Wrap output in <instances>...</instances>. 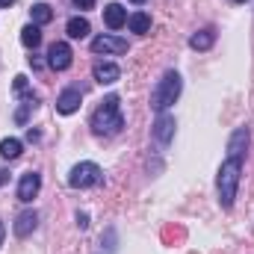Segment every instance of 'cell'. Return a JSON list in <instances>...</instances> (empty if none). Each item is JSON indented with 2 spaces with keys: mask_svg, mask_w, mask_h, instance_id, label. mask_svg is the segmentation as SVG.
Segmentation results:
<instances>
[{
  "mask_svg": "<svg viewBox=\"0 0 254 254\" xmlns=\"http://www.w3.org/2000/svg\"><path fill=\"white\" fill-rule=\"evenodd\" d=\"M175 127H178V125H175V116L160 113V116H157V122H154V130H151V133H154V139L166 148V145L172 142V136H175Z\"/></svg>",
  "mask_w": 254,
  "mask_h": 254,
  "instance_id": "obj_9",
  "label": "cell"
},
{
  "mask_svg": "<svg viewBox=\"0 0 254 254\" xmlns=\"http://www.w3.org/2000/svg\"><path fill=\"white\" fill-rule=\"evenodd\" d=\"M21 45L24 48H39L42 45V30H39V24H27L24 30H21Z\"/></svg>",
  "mask_w": 254,
  "mask_h": 254,
  "instance_id": "obj_17",
  "label": "cell"
},
{
  "mask_svg": "<svg viewBox=\"0 0 254 254\" xmlns=\"http://www.w3.org/2000/svg\"><path fill=\"white\" fill-rule=\"evenodd\" d=\"M30 15H33V24H48V21H54V9L48 6V3H33V9H30Z\"/></svg>",
  "mask_w": 254,
  "mask_h": 254,
  "instance_id": "obj_19",
  "label": "cell"
},
{
  "mask_svg": "<svg viewBox=\"0 0 254 254\" xmlns=\"http://www.w3.org/2000/svg\"><path fill=\"white\" fill-rule=\"evenodd\" d=\"M6 178H9V175H6V172H0V184H6Z\"/></svg>",
  "mask_w": 254,
  "mask_h": 254,
  "instance_id": "obj_24",
  "label": "cell"
},
{
  "mask_svg": "<svg viewBox=\"0 0 254 254\" xmlns=\"http://www.w3.org/2000/svg\"><path fill=\"white\" fill-rule=\"evenodd\" d=\"M104 181V172H101V166L98 163H77L74 169H71V175H68V187L71 190H89V187H98Z\"/></svg>",
  "mask_w": 254,
  "mask_h": 254,
  "instance_id": "obj_4",
  "label": "cell"
},
{
  "mask_svg": "<svg viewBox=\"0 0 254 254\" xmlns=\"http://www.w3.org/2000/svg\"><path fill=\"white\" fill-rule=\"evenodd\" d=\"M71 63H74V51L68 42H54L48 48V65L54 71H65V68H71Z\"/></svg>",
  "mask_w": 254,
  "mask_h": 254,
  "instance_id": "obj_6",
  "label": "cell"
},
{
  "mask_svg": "<svg viewBox=\"0 0 254 254\" xmlns=\"http://www.w3.org/2000/svg\"><path fill=\"white\" fill-rule=\"evenodd\" d=\"M36 225H39V213L36 210H24V213H18L15 216V222H12V231H15V237H30L33 231H36Z\"/></svg>",
  "mask_w": 254,
  "mask_h": 254,
  "instance_id": "obj_10",
  "label": "cell"
},
{
  "mask_svg": "<svg viewBox=\"0 0 254 254\" xmlns=\"http://www.w3.org/2000/svg\"><path fill=\"white\" fill-rule=\"evenodd\" d=\"M21 139H15V136H6L3 142H0V157L3 160H18L21 157Z\"/></svg>",
  "mask_w": 254,
  "mask_h": 254,
  "instance_id": "obj_18",
  "label": "cell"
},
{
  "mask_svg": "<svg viewBox=\"0 0 254 254\" xmlns=\"http://www.w3.org/2000/svg\"><path fill=\"white\" fill-rule=\"evenodd\" d=\"M3 240H6V228H3V222H0V246H3Z\"/></svg>",
  "mask_w": 254,
  "mask_h": 254,
  "instance_id": "obj_22",
  "label": "cell"
},
{
  "mask_svg": "<svg viewBox=\"0 0 254 254\" xmlns=\"http://www.w3.org/2000/svg\"><path fill=\"white\" fill-rule=\"evenodd\" d=\"M80 104H83V92H80V89H65L63 95L57 98V113L71 116V113L80 110Z\"/></svg>",
  "mask_w": 254,
  "mask_h": 254,
  "instance_id": "obj_11",
  "label": "cell"
},
{
  "mask_svg": "<svg viewBox=\"0 0 254 254\" xmlns=\"http://www.w3.org/2000/svg\"><path fill=\"white\" fill-rule=\"evenodd\" d=\"M92 130L98 136H119L125 130V116H122V98L119 95H107L98 110L92 113Z\"/></svg>",
  "mask_w": 254,
  "mask_h": 254,
  "instance_id": "obj_1",
  "label": "cell"
},
{
  "mask_svg": "<svg viewBox=\"0 0 254 254\" xmlns=\"http://www.w3.org/2000/svg\"><path fill=\"white\" fill-rule=\"evenodd\" d=\"M216 45V30H198V33H192L190 36V48L192 51H210Z\"/></svg>",
  "mask_w": 254,
  "mask_h": 254,
  "instance_id": "obj_14",
  "label": "cell"
},
{
  "mask_svg": "<svg viewBox=\"0 0 254 254\" xmlns=\"http://www.w3.org/2000/svg\"><path fill=\"white\" fill-rule=\"evenodd\" d=\"M181 89H184L181 74H178V71H166V74L160 77V83L154 86V92H151V110H154L157 116L166 113V110L181 98Z\"/></svg>",
  "mask_w": 254,
  "mask_h": 254,
  "instance_id": "obj_3",
  "label": "cell"
},
{
  "mask_svg": "<svg viewBox=\"0 0 254 254\" xmlns=\"http://www.w3.org/2000/svg\"><path fill=\"white\" fill-rule=\"evenodd\" d=\"M104 24H107L110 30H122L127 24V9L122 3H107V9H104Z\"/></svg>",
  "mask_w": 254,
  "mask_h": 254,
  "instance_id": "obj_13",
  "label": "cell"
},
{
  "mask_svg": "<svg viewBox=\"0 0 254 254\" xmlns=\"http://www.w3.org/2000/svg\"><path fill=\"white\" fill-rule=\"evenodd\" d=\"M92 54H104V57H122L127 54V39H119V36H95L92 39Z\"/></svg>",
  "mask_w": 254,
  "mask_h": 254,
  "instance_id": "obj_5",
  "label": "cell"
},
{
  "mask_svg": "<svg viewBox=\"0 0 254 254\" xmlns=\"http://www.w3.org/2000/svg\"><path fill=\"white\" fill-rule=\"evenodd\" d=\"M77 9H95V0H74Z\"/></svg>",
  "mask_w": 254,
  "mask_h": 254,
  "instance_id": "obj_21",
  "label": "cell"
},
{
  "mask_svg": "<svg viewBox=\"0 0 254 254\" xmlns=\"http://www.w3.org/2000/svg\"><path fill=\"white\" fill-rule=\"evenodd\" d=\"M42 190V175L39 172H27V175H21V181H18V201H24V204H30L36 195Z\"/></svg>",
  "mask_w": 254,
  "mask_h": 254,
  "instance_id": "obj_7",
  "label": "cell"
},
{
  "mask_svg": "<svg viewBox=\"0 0 254 254\" xmlns=\"http://www.w3.org/2000/svg\"><path fill=\"white\" fill-rule=\"evenodd\" d=\"M240 181H243V160L228 157V160L219 166V178H216L219 204H222L225 210L234 207V201H237V190H240Z\"/></svg>",
  "mask_w": 254,
  "mask_h": 254,
  "instance_id": "obj_2",
  "label": "cell"
},
{
  "mask_svg": "<svg viewBox=\"0 0 254 254\" xmlns=\"http://www.w3.org/2000/svg\"><path fill=\"white\" fill-rule=\"evenodd\" d=\"M127 27H130V33L145 36L151 30V15L148 12H133V15H127Z\"/></svg>",
  "mask_w": 254,
  "mask_h": 254,
  "instance_id": "obj_15",
  "label": "cell"
},
{
  "mask_svg": "<svg viewBox=\"0 0 254 254\" xmlns=\"http://www.w3.org/2000/svg\"><path fill=\"white\" fill-rule=\"evenodd\" d=\"M74 219H77V228H83V231L89 228V216H86V213H77Z\"/></svg>",
  "mask_w": 254,
  "mask_h": 254,
  "instance_id": "obj_20",
  "label": "cell"
},
{
  "mask_svg": "<svg viewBox=\"0 0 254 254\" xmlns=\"http://www.w3.org/2000/svg\"><path fill=\"white\" fill-rule=\"evenodd\" d=\"M92 74H95V80L101 86H113V83L122 80V68L116 63H104V60H98V63L92 65Z\"/></svg>",
  "mask_w": 254,
  "mask_h": 254,
  "instance_id": "obj_8",
  "label": "cell"
},
{
  "mask_svg": "<svg viewBox=\"0 0 254 254\" xmlns=\"http://www.w3.org/2000/svg\"><path fill=\"white\" fill-rule=\"evenodd\" d=\"M65 33H68V39H86V36L92 33V27H89V21H86V18L74 15V18L65 24Z\"/></svg>",
  "mask_w": 254,
  "mask_h": 254,
  "instance_id": "obj_16",
  "label": "cell"
},
{
  "mask_svg": "<svg viewBox=\"0 0 254 254\" xmlns=\"http://www.w3.org/2000/svg\"><path fill=\"white\" fill-rule=\"evenodd\" d=\"M234 3H246V0H234Z\"/></svg>",
  "mask_w": 254,
  "mask_h": 254,
  "instance_id": "obj_26",
  "label": "cell"
},
{
  "mask_svg": "<svg viewBox=\"0 0 254 254\" xmlns=\"http://www.w3.org/2000/svg\"><path fill=\"white\" fill-rule=\"evenodd\" d=\"M246 148H249V127H237V130L231 133V139H228V157L243 160Z\"/></svg>",
  "mask_w": 254,
  "mask_h": 254,
  "instance_id": "obj_12",
  "label": "cell"
},
{
  "mask_svg": "<svg viewBox=\"0 0 254 254\" xmlns=\"http://www.w3.org/2000/svg\"><path fill=\"white\" fill-rule=\"evenodd\" d=\"M130 3H145V0H130Z\"/></svg>",
  "mask_w": 254,
  "mask_h": 254,
  "instance_id": "obj_25",
  "label": "cell"
},
{
  "mask_svg": "<svg viewBox=\"0 0 254 254\" xmlns=\"http://www.w3.org/2000/svg\"><path fill=\"white\" fill-rule=\"evenodd\" d=\"M0 6H6V9H9V6H15V0H0Z\"/></svg>",
  "mask_w": 254,
  "mask_h": 254,
  "instance_id": "obj_23",
  "label": "cell"
}]
</instances>
